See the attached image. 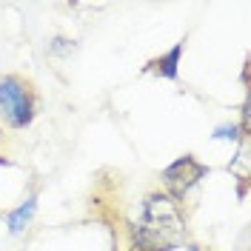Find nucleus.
<instances>
[{
	"label": "nucleus",
	"mask_w": 251,
	"mask_h": 251,
	"mask_svg": "<svg viewBox=\"0 0 251 251\" xmlns=\"http://www.w3.org/2000/svg\"><path fill=\"white\" fill-rule=\"evenodd\" d=\"M131 237L137 251H172L183 243V217L169 194H151L143 203V217Z\"/></svg>",
	"instance_id": "f257e3e1"
},
{
	"label": "nucleus",
	"mask_w": 251,
	"mask_h": 251,
	"mask_svg": "<svg viewBox=\"0 0 251 251\" xmlns=\"http://www.w3.org/2000/svg\"><path fill=\"white\" fill-rule=\"evenodd\" d=\"M0 114L15 128H23L31 120V94L23 80L17 77L0 80Z\"/></svg>",
	"instance_id": "f03ea898"
},
{
	"label": "nucleus",
	"mask_w": 251,
	"mask_h": 251,
	"mask_svg": "<svg viewBox=\"0 0 251 251\" xmlns=\"http://www.w3.org/2000/svg\"><path fill=\"white\" fill-rule=\"evenodd\" d=\"M205 174H208V169H205L203 163H197L191 154H186V157H180V160H174L172 166L163 172V183L169 188V197L174 200V197H183L186 191H191Z\"/></svg>",
	"instance_id": "7ed1b4c3"
},
{
	"label": "nucleus",
	"mask_w": 251,
	"mask_h": 251,
	"mask_svg": "<svg viewBox=\"0 0 251 251\" xmlns=\"http://www.w3.org/2000/svg\"><path fill=\"white\" fill-rule=\"evenodd\" d=\"M31 214H34V197H29L17 211L9 214V231H12V234H20V231L26 228V223L31 220Z\"/></svg>",
	"instance_id": "20e7f679"
},
{
	"label": "nucleus",
	"mask_w": 251,
	"mask_h": 251,
	"mask_svg": "<svg viewBox=\"0 0 251 251\" xmlns=\"http://www.w3.org/2000/svg\"><path fill=\"white\" fill-rule=\"evenodd\" d=\"M180 54H183V43H177V46H174L166 57H160V60L154 63V66H157V75H160V77H169V80L177 77V60H180Z\"/></svg>",
	"instance_id": "39448f33"
},
{
	"label": "nucleus",
	"mask_w": 251,
	"mask_h": 251,
	"mask_svg": "<svg viewBox=\"0 0 251 251\" xmlns=\"http://www.w3.org/2000/svg\"><path fill=\"white\" fill-rule=\"evenodd\" d=\"M0 166H3V157H0Z\"/></svg>",
	"instance_id": "423d86ee"
}]
</instances>
